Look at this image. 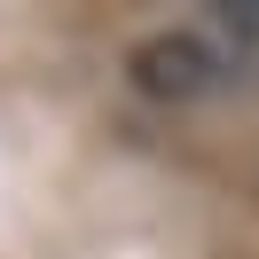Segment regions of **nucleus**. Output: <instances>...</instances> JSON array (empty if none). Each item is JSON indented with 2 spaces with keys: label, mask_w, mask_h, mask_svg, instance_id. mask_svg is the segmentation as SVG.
I'll list each match as a JSON object with an SVG mask.
<instances>
[{
  "label": "nucleus",
  "mask_w": 259,
  "mask_h": 259,
  "mask_svg": "<svg viewBox=\"0 0 259 259\" xmlns=\"http://www.w3.org/2000/svg\"><path fill=\"white\" fill-rule=\"evenodd\" d=\"M220 8H236V16H251V24H259V0H220Z\"/></svg>",
  "instance_id": "f03ea898"
},
{
  "label": "nucleus",
  "mask_w": 259,
  "mask_h": 259,
  "mask_svg": "<svg viewBox=\"0 0 259 259\" xmlns=\"http://www.w3.org/2000/svg\"><path fill=\"white\" fill-rule=\"evenodd\" d=\"M126 71H134V87L157 95V102H196L212 79H220V55H212L196 32H157V39H142V48L126 55Z\"/></svg>",
  "instance_id": "f257e3e1"
}]
</instances>
